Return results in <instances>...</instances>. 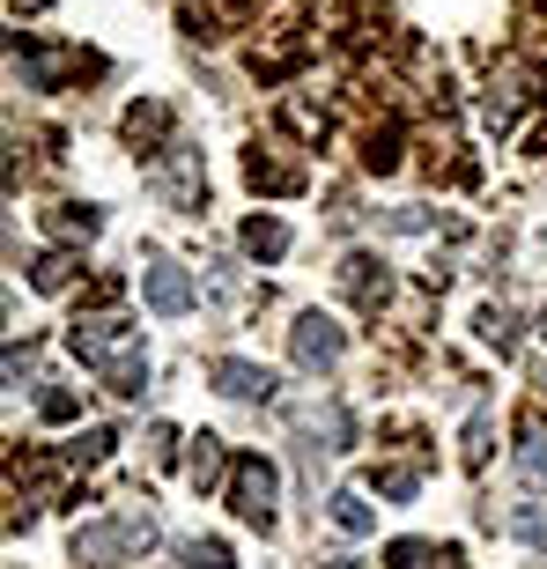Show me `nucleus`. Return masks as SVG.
Masks as SVG:
<instances>
[{
	"instance_id": "obj_1",
	"label": "nucleus",
	"mask_w": 547,
	"mask_h": 569,
	"mask_svg": "<svg viewBox=\"0 0 547 569\" xmlns=\"http://www.w3.org/2000/svg\"><path fill=\"white\" fill-rule=\"evenodd\" d=\"M67 348H74L89 370H105L111 392H141V385H148L141 333H133L127 318H74V326H67Z\"/></svg>"
},
{
	"instance_id": "obj_2",
	"label": "nucleus",
	"mask_w": 547,
	"mask_h": 569,
	"mask_svg": "<svg viewBox=\"0 0 547 569\" xmlns=\"http://www.w3.org/2000/svg\"><path fill=\"white\" fill-rule=\"evenodd\" d=\"M274 466L267 459H237L230 466V510L245 518V526H259V532H274Z\"/></svg>"
},
{
	"instance_id": "obj_3",
	"label": "nucleus",
	"mask_w": 547,
	"mask_h": 569,
	"mask_svg": "<svg viewBox=\"0 0 547 569\" xmlns=\"http://www.w3.org/2000/svg\"><path fill=\"white\" fill-rule=\"evenodd\" d=\"M141 296H148V311H156V318H186L192 303H200L192 274H186V267H170V259H148V267H141Z\"/></svg>"
},
{
	"instance_id": "obj_4",
	"label": "nucleus",
	"mask_w": 547,
	"mask_h": 569,
	"mask_svg": "<svg viewBox=\"0 0 547 569\" xmlns=\"http://www.w3.org/2000/svg\"><path fill=\"white\" fill-rule=\"evenodd\" d=\"M289 348H296V362H304V370H334L340 362V348H348V333H340L334 318H296V333H289Z\"/></svg>"
},
{
	"instance_id": "obj_5",
	"label": "nucleus",
	"mask_w": 547,
	"mask_h": 569,
	"mask_svg": "<svg viewBox=\"0 0 547 569\" xmlns=\"http://www.w3.org/2000/svg\"><path fill=\"white\" fill-rule=\"evenodd\" d=\"M215 392H230V400H274V378L245 356H222L215 362Z\"/></svg>"
},
{
	"instance_id": "obj_6",
	"label": "nucleus",
	"mask_w": 547,
	"mask_h": 569,
	"mask_svg": "<svg viewBox=\"0 0 547 569\" xmlns=\"http://www.w3.org/2000/svg\"><path fill=\"white\" fill-rule=\"evenodd\" d=\"M127 548H133L127 526H82V532H74V562H89V569H111Z\"/></svg>"
},
{
	"instance_id": "obj_7",
	"label": "nucleus",
	"mask_w": 547,
	"mask_h": 569,
	"mask_svg": "<svg viewBox=\"0 0 547 569\" xmlns=\"http://www.w3.org/2000/svg\"><path fill=\"white\" fill-rule=\"evenodd\" d=\"M340 281H348V296H356L362 311H378V303H385V289H392L378 259H348V274H340Z\"/></svg>"
},
{
	"instance_id": "obj_8",
	"label": "nucleus",
	"mask_w": 547,
	"mask_h": 569,
	"mask_svg": "<svg viewBox=\"0 0 547 569\" xmlns=\"http://www.w3.org/2000/svg\"><path fill=\"white\" fill-rule=\"evenodd\" d=\"M326 510H334V526H340V532H356V540H362L370 526H378V510L362 503L356 488H334V496H326Z\"/></svg>"
},
{
	"instance_id": "obj_9",
	"label": "nucleus",
	"mask_w": 547,
	"mask_h": 569,
	"mask_svg": "<svg viewBox=\"0 0 547 569\" xmlns=\"http://www.w3.org/2000/svg\"><path fill=\"white\" fill-rule=\"evenodd\" d=\"M245 252L252 259H281L289 252V230H281L274 214H252V222H245Z\"/></svg>"
},
{
	"instance_id": "obj_10",
	"label": "nucleus",
	"mask_w": 547,
	"mask_h": 569,
	"mask_svg": "<svg viewBox=\"0 0 547 569\" xmlns=\"http://www.w3.org/2000/svg\"><path fill=\"white\" fill-rule=\"evenodd\" d=\"M245 178H252V186H267V192H296V170L289 163H274V156H245Z\"/></svg>"
},
{
	"instance_id": "obj_11",
	"label": "nucleus",
	"mask_w": 547,
	"mask_h": 569,
	"mask_svg": "<svg viewBox=\"0 0 547 569\" xmlns=\"http://www.w3.org/2000/svg\"><path fill=\"white\" fill-rule=\"evenodd\" d=\"M222 481V437H192V488Z\"/></svg>"
},
{
	"instance_id": "obj_12",
	"label": "nucleus",
	"mask_w": 547,
	"mask_h": 569,
	"mask_svg": "<svg viewBox=\"0 0 547 569\" xmlns=\"http://www.w3.org/2000/svg\"><path fill=\"white\" fill-rule=\"evenodd\" d=\"M74 274H82V267H74V252H44L38 267H30V281H38L44 296H52V289H67V281H74Z\"/></svg>"
},
{
	"instance_id": "obj_13",
	"label": "nucleus",
	"mask_w": 547,
	"mask_h": 569,
	"mask_svg": "<svg viewBox=\"0 0 547 569\" xmlns=\"http://www.w3.org/2000/svg\"><path fill=\"white\" fill-rule=\"evenodd\" d=\"M178 555H186V569H237L222 540H178Z\"/></svg>"
},
{
	"instance_id": "obj_14",
	"label": "nucleus",
	"mask_w": 547,
	"mask_h": 569,
	"mask_svg": "<svg viewBox=\"0 0 547 569\" xmlns=\"http://www.w3.org/2000/svg\"><path fill=\"white\" fill-rule=\"evenodd\" d=\"M481 340L496 348V356H510V348H518V318L510 311H481Z\"/></svg>"
},
{
	"instance_id": "obj_15",
	"label": "nucleus",
	"mask_w": 547,
	"mask_h": 569,
	"mask_svg": "<svg viewBox=\"0 0 547 569\" xmlns=\"http://www.w3.org/2000/svg\"><path fill=\"white\" fill-rule=\"evenodd\" d=\"M437 555H429V540H392L385 548V569H429Z\"/></svg>"
},
{
	"instance_id": "obj_16",
	"label": "nucleus",
	"mask_w": 547,
	"mask_h": 569,
	"mask_svg": "<svg viewBox=\"0 0 547 569\" xmlns=\"http://www.w3.org/2000/svg\"><path fill=\"white\" fill-rule=\"evenodd\" d=\"M518 473H526V488H547V443L540 437L518 443Z\"/></svg>"
},
{
	"instance_id": "obj_17",
	"label": "nucleus",
	"mask_w": 547,
	"mask_h": 569,
	"mask_svg": "<svg viewBox=\"0 0 547 569\" xmlns=\"http://www.w3.org/2000/svg\"><path fill=\"white\" fill-rule=\"evenodd\" d=\"M97 222H105L97 208H60V214H52V230H60V237H97Z\"/></svg>"
},
{
	"instance_id": "obj_18",
	"label": "nucleus",
	"mask_w": 547,
	"mask_h": 569,
	"mask_svg": "<svg viewBox=\"0 0 547 569\" xmlns=\"http://www.w3.org/2000/svg\"><path fill=\"white\" fill-rule=\"evenodd\" d=\"M378 488L392 496V503H407V496L421 488V473H415V466H385V473H378Z\"/></svg>"
},
{
	"instance_id": "obj_19",
	"label": "nucleus",
	"mask_w": 547,
	"mask_h": 569,
	"mask_svg": "<svg viewBox=\"0 0 547 569\" xmlns=\"http://www.w3.org/2000/svg\"><path fill=\"white\" fill-rule=\"evenodd\" d=\"M44 422H74V415H82V400H74V392H44Z\"/></svg>"
},
{
	"instance_id": "obj_20",
	"label": "nucleus",
	"mask_w": 547,
	"mask_h": 569,
	"mask_svg": "<svg viewBox=\"0 0 547 569\" xmlns=\"http://www.w3.org/2000/svg\"><path fill=\"white\" fill-rule=\"evenodd\" d=\"M326 437H334V451H348V443H356V422H348V407H326Z\"/></svg>"
},
{
	"instance_id": "obj_21",
	"label": "nucleus",
	"mask_w": 547,
	"mask_h": 569,
	"mask_svg": "<svg viewBox=\"0 0 547 569\" xmlns=\"http://www.w3.org/2000/svg\"><path fill=\"white\" fill-rule=\"evenodd\" d=\"M111 443H119V437H111V429H89V437L74 443V459H82V466H97V459H105V451H111Z\"/></svg>"
},
{
	"instance_id": "obj_22",
	"label": "nucleus",
	"mask_w": 547,
	"mask_h": 569,
	"mask_svg": "<svg viewBox=\"0 0 547 569\" xmlns=\"http://www.w3.org/2000/svg\"><path fill=\"white\" fill-rule=\"evenodd\" d=\"M518 540H533V548H547V518H540V510H518Z\"/></svg>"
},
{
	"instance_id": "obj_23",
	"label": "nucleus",
	"mask_w": 547,
	"mask_h": 569,
	"mask_svg": "<svg viewBox=\"0 0 547 569\" xmlns=\"http://www.w3.org/2000/svg\"><path fill=\"white\" fill-rule=\"evenodd\" d=\"M481 459H488V415L466 429V466H481Z\"/></svg>"
},
{
	"instance_id": "obj_24",
	"label": "nucleus",
	"mask_w": 547,
	"mask_h": 569,
	"mask_svg": "<svg viewBox=\"0 0 547 569\" xmlns=\"http://www.w3.org/2000/svg\"><path fill=\"white\" fill-rule=\"evenodd\" d=\"M326 569H356V562H326Z\"/></svg>"
},
{
	"instance_id": "obj_25",
	"label": "nucleus",
	"mask_w": 547,
	"mask_h": 569,
	"mask_svg": "<svg viewBox=\"0 0 547 569\" xmlns=\"http://www.w3.org/2000/svg\"><path fill=\"white\" fill-rule=\"evenodd\" d=\"M540 340H547V311H540Z\"/></svg>"
},
{
	"instance_id": "obj_26",
	"label": "nucleus",
	"mask_w": 547,
	"mask_h": 569,
	"mask_svg": "<svg viewBox=\"0 0 547 569\" xmlns=\"http://www.w3.org/2000/svg\"><path fill=\"white\" fill-rule=\"evenodd\" d=\"M540 392H547V370H540Z\"/></svg>"
}]
</instances>
